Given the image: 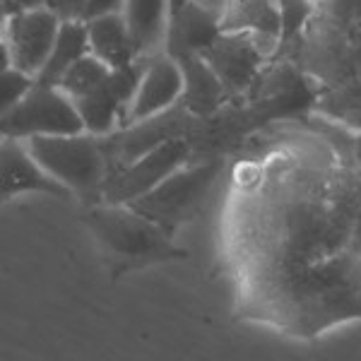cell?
<instances>
[{
	"instance_id": "obj_15",
	"label": "cell",
	"mask_w": 361,
	"mask_h": 361,
	"mask_svg": "<svg viewBox=\"0 0 361 361\" xmlns=\"http://www.w3.org/2000/svg\"><path fill=\"white\" fill-rule=\"evenodd\" d=\"M73 102L85 121V130L92 133V135H106V133H111L116 121L126 116L123 104H121V99L116 97L111 87V78L102 87H97L94 92L73 99Z\"/></svg>"
},
{
	"instance_id": "obj_11",
	"label": "cell",
	"mask_w": 361,
	"mask_h": 361,
	"mask_svg": "<svg viewBox=\"0 0 361 361\" xmlns=\"http://www.w3.org/2000/svg\"><path fill=\"white\" fill-rule=\"evenodd\" d=\"M123 17L135 44L137 61H149L164 54L173 17V0H126Z\"/></svg>"
},
{
	"instance_id": "obj_17",
	"label": "cell",
	"mask_w": 361,
	"mask_h": 361,
	"mask_svg": "<svg viewBox=\"0 0 361 361\" xmlns=\"http://www.w3.org/2000/svg\"><path fill=\"white\" fill-rule=\"evenodd\" d=\"M34 85H37V78L27 75L25 70H20L15 66L5 68L3 82H0V87H3V111H8L10 106H15V104L20 102Z\"/></svg>"
},
{
	"instance_id": "obj_20",
	"label": "cell",
	"mask_w": 361,
	"mask_h": 361,
	"mask_svg": "<svg viewBox=\"0 0 361 361\" xmlns=\"http://www.w3.org/2000/svg\"><path fill=\"white\" fill-rule=\"evenodd\" d=\"M5 3L13 5V15L20 10H32V8H46V0H5Z\"/></svg>"
},
{
	"instance_id": "obj_10",
	"label": "cell",
	"mask_w": 361,
	"mask_h": 361,
	"mask_svg": "<svg viewBox=\"0 0 361 361\" xmlns=\"http://www.w3.org/2000/svg\"><path fill=\"white\" fill-rule=\"evenodd\" d=\"M3 173H0V188H3V200H10L17 193L27 190H42V193L56 197L75 195L68 185L56 180L46 169L39 164L29 152L27 142L20 137H5L3 140Z\"/></svg>"
},
{
	"instance_id": "obj_3",
	"label": "cell",
	"mask_w": 361,
	"mask_h": 361,
	"mask_svg": "<svg viewBox=\"0 0 361 361\" xmlns=\"http://www.w3.org/2000/svg\"><path fill=\"white\" fill-rule=\"evenodd\" d=\"M29 152L46 171L75 195L99 200L109 178V159L99 135H32L25 137Z\"/></svg>"
},
{
	"instance_id": "obj_8",
	"label": "cell",
	"mask_w": 361,
	"mask_h": 361,
	"mask_svg": "<svg viewBox=\"0 0 361 361\" xmlns=\"http://www.w3.org/2000/svg\"><path fill=\"white\" fill-rule=\"evenodd\" d=\"M183 68L171 54H159L145 61V75L137 87V94L128 106L123 118L126 126L147 121L152 116L166 111L183 97Z\"/></svg>"
},
{
	"instance_id": "obj_19",
	"label": "cell",
	"mask_w": 361,
	"mask_h": 361,
	"mask_svg": "<svg viewBox=\"0 0 361 361\" xmlns=\"http://www.w3.org/2000/svg\"><path fill=\"white\" fill-rule=\"evenodd\" d=\"M126 0H90L87 3V13H85V22L92 20V17L106 15V13H123Z\"/></svg>"
},
{
	"instance_id": "obj_13",
	"label": "cell",
	"mask_w": 361,
	"mask_h": 361,
	"mask_svg": "<svg viewBox=\"0 0 361 361\" xmlns=\"http://www.w3.org/2000/svg\"><path fill=\"white\" fill-rule=\"evenodd\" d=\"M87 37H90V51L109 68H123L128 63L137 61L135 44H133L130 29L123 13H106L92 17L85 22Z\"/></svg>"
},
{
	"instance_id": "obj_5",
	"label": "cell",
	"mask_w": 361,
	"mask_h": 361,
	"mask_svg": "<svg viewBox=\"0 0 361 361\" xmlns=\"http://www.w3.org/2000/svg\"><path fill=\"white\" fill-rule=\"evenodd\" d=\"M85 121L73 97L61 85H34L15 106L3 111L5 137L73 135L82 133Z\"/></svg>"
},
{
	"instance_id": "obj_21",
	"label": "cell",
	"mask_w": 361,
	"mask_h": 361,
	"mask_svg": "<svg viewBox=\"0 0 361 361\" xmlns=\"http://www.w3.org/2000/svg\"><path fill=\"white\" fill-rule=\"evenodd\" d=\"M354 157H357V164L361 166V135L354 137Z\"/></svg>"
},
{
	"instance_id": "obj_6",
	"label": "cell",
	"mask_w": 361,
	"mask_h": 361,
	"mask_svg": "<svg viewBox=\"0 0 361 361\" xmlns=\"http://www.w3.org/2000/svg\"><path fill=\"white\" fill-rule=\"evenodd\" d=\"M190 157V140L171 137L161 142L159 147L149 149L147 154L137 157L135 161L126 164L118 171L109 173L102 190V200L111 205H128L135 197L149 193L154 185H159L166 176H171Z\"/></svg>"
},
{
	"instance_id": "obj_9",
	"label": "cell",
	"mask_w": 361,
	"mask_h": 361,
	"mask_svg": "<svg viewBox=\"0 0 361 361\" xmlns=\"http://www.w3.org/2000/svg\"><path fill=\"white\" fill-rule=\"evenodd\" d=\"M212 66L229 94H238L253 82L265 54L255 44L253 32H222L214 44L200 54Z\"/></svg>"
},
{
	"instance_id": "obj_7",
	"label": "cell",
	"mask_w": 361,
	"mask_h": 361,
	"mask_svg": "<svg viewBox=\"0 0 361 361\" xmlns=\"http://www.w3.org/2000/svg\"><path fill=\"white\" fill-rule=\"evenodd\" d=\"M61 25L63 20L49 8L20 10L17 15H10L3 39V70L15 66L32 78H39L54 54Z\"/></svg>"
},
{
	"instance_id": "obj_18",
	"label": "cell",
	"mask_w": 361,
	"mask_h": 361,
	"mask_svg": "<svg viewBox=\"0 0 361 361\" xmlns=\"http://www.w3.org/2000/svg\"><path fill=\"white\" fill-rule=\"evenodd\" d=\"M87 3L90 0H46V8L54 10L63 22H85Z\"/></svg>"
},
{
	"instance_id": "obj_14",
	"label": "cell",
	"mask_w": 361,
	"mask_h": 361,
	"mask_svg": "<svg viewBox=\"0 0 361 361\" xmlns=\"http://www.w3.org/2000/svg\"><path fill=\"white\" fill-rule=\"evenodd\" d=\"M90 54V37H87V25L80 20L75 22H63L61 32H58L54 54H51L49 63L39 73L37 82L39 85H61V80L66 78V73L82 56Z\"/></svg>"
},
{
	"instance_id": "obj_2",
	"label": "cell",
	"mask_w": 361,
	"mask_h": 361,
	"mask_svg": "<svg viewBox=\"0 0 361 361\" xmlns=\"http://www.w3.org/2000/svg\"><path fill=\"white\" fill-rule=\"evenodd\" d=\"M85 224L94 234L114 277L133 267L185 258V250L173 246L169 238L171 234L164 226L140 214L130 205H94L85 212Z\"/></svg>"
},
{
	"instance_id": "obj_12",
	"label": "cell",
	"mask_w": 361,
	"mask_h": 361,
	"mask_svg": "<svg viewBox=\"0 0 361 361\" xmlns=\"http://www.w3.org/2000/svg\"><path fill=\"white\" fill-rule=\"evenodd\" d=\"M176 61L180 63V68H183L185 85H183V97H180V102L185 104V109L193 116H207V114L217 111L229 92H226L224 82L212 70V66H209L200 54L180 56Z\"/></svg>"
},
{
	"instance_id": "obj_1",
	"label": "cell",
	"mask_w": 361,
	"mask_h": 361,
	"mask_svg": "<svg viewBox=\"0 0 361 361\" xmlns=\"http://www.w3.org/2000/svg\"><path fill=\"white\" fill-rule=\"evenodd\" d=\"M318 142L236 171L234 248L253 311L289 335L361 318V166Z\"/></svg>"
},
{
	"instance_id": "obj_16",
	"label": "cell",
	"mask_w": 361,
	"mask_h": 361,
	"mask_svg": "<svg viewBox=\"0 0 361 361\" xmlns=\"http://www.w3.org/2000/svg\"><path fill=\"white\" fill-rule=\"evenodd\" d=\"M109 78H111V68H109L104 61H99V58L90 51V54L82 56L73 68L68 70L66 78L61 80V87L73 99H78L82 94L94 92L97 87H102Z\"/></svg>"
},
{
	"instance_id": "obj_4",
	"label": "cell",
	"mask_w": 361,
	"mask_h": 361,
	"mask_svg": "<svg viewBox=\"0 0 361 361\" xmlns=\"http://www.w3.org/2000/svg\"><path fill=\"white\" fill-rule=\"evenodd\" d=\"M224 171L222 159H209L200 164H183L166 176L159 185H154L149 193L128 202L140 214L149 217L152 222L164 226L169 234L193 219L200 212L205 197L212 193L214 183Z\"/></svg>"
}]
</instances>
